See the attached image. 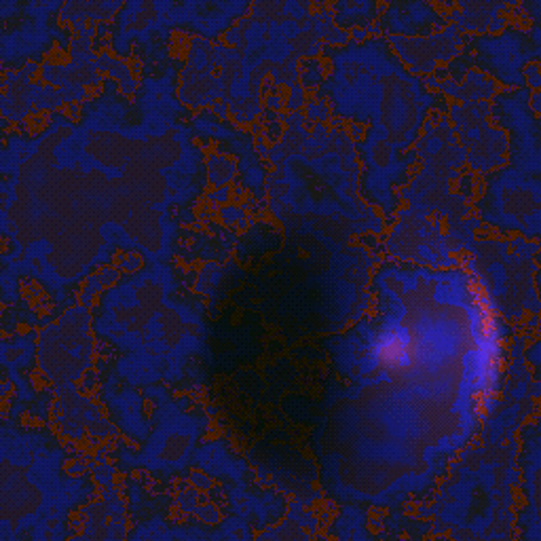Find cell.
Instances as JSON below:
<instances>
[{
    "label": "cell",
    "instance_id": "cell-1",
    "mask_svg": "<svg viewBox=\"0 0 541 541\" xmlns=\"http://www.w3.org/2000/svg\"><path fill=\"white\" fill-rule=\"evenodd\" d=\"M413 351H415L413 339H410V334L404 328H394L385 332L375 347L377 360L391 370L410 366V362H413Z\"/></svg>",
    "mask_w": 541,
    "mask_h": 541
}]
</instances>
